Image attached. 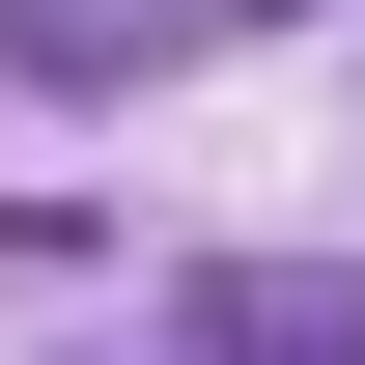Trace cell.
Here are the masks:
<instances>
[{
    "instance_id": "cell-1",
    "label": "cell",
    "mask_w": 365,
    "mask_h": 365,
    "mask_svg": "<svg viewBox=\"0 0 365 365\" xmlns=\"http://www.w3.org/2000/svg\"><path fill=\"white\" fill-rule=\"evenodd\" d=\"M197 337H225V365H365V309H337V281H197Z\"/></svg>"
}]
</instances>
